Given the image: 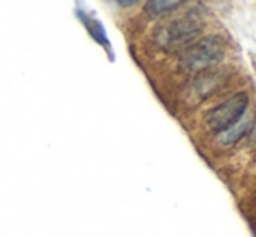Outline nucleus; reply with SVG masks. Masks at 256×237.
Wrapping results in <instances>:
<instances>
[{
    "instance_id": "obj_3",
    "label": "nucleus",
    "mask_w": 256,
    "mask_h": 237,
    "mask_svg": "<svg viewBox=\"0 0 256 237\" xmlns=\"http://www.w3.org/2000/svg\"><path fill=\"white\" fill-rule=\"evenodd\" d=\"M248 105H250V96L246 91H239L237 94L230 96L228 100H225L220 105L212 106L211 110H208L204 120L206 126L209 128V131L222 134L223 131L234 126L244 114L248 112Z\"/></svg>"
},
{
    "instance_id": "obj_6",
    "label": "nucleus",
    "mask_w": 256,
    "mask_h": 237,
    "mask_svg": "<svg viewBox=\"0 0 256 237\" xmlns=\"http://www.w3.org/2000/svg\"><path fill=\"white\" fill-rule=\"evenodd\" d=\"M183 6V2L180 0H172V2H168V0H155V2H146L145 4V12L148 14L150 18H160L166 16V14H171L174 10H178L180 7Z\"/></svg>"
},
{
    "instance_id": "obj_8",
    "label": "nucleus",
    "mask_w": 256,
    "mask_h": 237,
    "mask_svg": "<svg viewBox=\"0 0 256 237\" xmlns=\"http://www.w3.org/2000/svg\"><path fill=\"white\" fill-rule=\"evenodd\" d=\"M254 72H256V61H254Z\"/></svg>"
},
{
    "instance_id": "obj_1",
    "label": "nucleus",
    "mask_w": 256,
    "mask_h": 237,
    "mask_svg": "<svg viewBox=\"0 0 256 237\" xmlns=\"http://www.w3.org/2000/svg\"><path fill=\"white\" fill-rule=\"evenodd\" d=\"M204 32V20L196 12H185L158 24L154 32V40L166 52H182L190 44L199 40Z\"/></svg>"
},
{
    "instance_id": "obj_7",
    "label": "nucleus",
    "mask_w": 256,
    "mask_h": 237,
    "mask_svg": "<svg viewBox=\"0 0 256 237\" xmlns=\"http://www.w3.org/2000/svg\"><path fill=\"white\" fill-rule=\"evenodd\" d=\"M136 2H118V6H122V7H129V6H134Z\"/></svg>"
},
{
    "instance_id": "obj_5",
    "label": "nucleus",
    "mask_w": 256,
    "mask_h": 237,
    "mask_svg": "<svg viewBox=\"0 0 256 237\" xmlns=\"http://www.w3.org/2000/svg\"><path fill=\"white\" fill-rule=\"evenodd\" d=\"M253 124H254V114L253 112H246L242 117L239 118V120L236 122V124L230 126V128L226 129V131H223L222 134H218L220 145L228 146V145H234V143H237L239 140H242L244 136H246L248 132L251 131Z\"/></svg>"
},
{
    "instance_id": "obj_4",
    "label": "nucleus",
    "mask_w": 256,
    "mask_h": 237,
    "mask_svg": "<svg viewBox=\"0 0 256 237\" xmlns=\"http://www.w3.org/2000/svg\"><path fill=\"white\" fill-rule=\"evenodd\" d=\"M230 78V72L223 66H214L209 70L199 72L190 82L188 94L196 98V102H206L218 94L223 88L226 86Z\"/></svg>"
},
{
    "instance_id": "obj_2",
    "label": "nucleus",
    "mask_w": 256,
    "mask_h": 237,
    "mask_svg": "<svg viewBox=\"0 0 256 237\" xmlns=\"http://www.w3.org/2000/svg\"><path fill=\"white\" fill-rule=\"evenodd\" d=\"M225 60V44L218 35H208L180 52L178 64L185 72H204Z\"/></svg>"
}]
</instances>
